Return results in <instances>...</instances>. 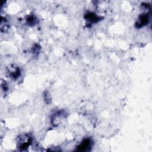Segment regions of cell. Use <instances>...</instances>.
<instances>
[{
  "mask_svg": "<svg viewBox=\"0 0 152 152\" xmlns=\"http://www.w3.org/2000/svg\"><path fill=\"white\" fill-rule=\"evenodd\" d=\"M31 138L29 136L27 135H24L23 136L20 141H19L20 142V148H22L23 150H24L26 148H27L28 146H29V145L31 143Z\"/></svg>",
  "mask_w": 152,
  "mask_h": 152,
  "instance_id": "1",
  "label": "cell"
},
{
  "mask_svg": "<svg viewBox=\"0 0 152 152\" xmlns=\"http://www.w3.org/2000/svg\"><path fill=\"white\" fill-rule=\"evenodd\" d=\"M91 147V141L89 139H85L81 144L78 146V151H87Z\"/></svg>",
  "mask_w": 152,
  "mask_h": 152,
  "instance_id": "2",
  "label": "cell"
},
{
  "mask_svg": "<svg viewBox=\"0 0 152 152\" xmlns=\"http://www.w3.org/2000/svg\"><path fill=\"white\" fill-rule=\"evenodd\" d=\"M86 17L87 20L92 23H96L99 20V17H98L96 14L91 12H89L87 14Z\"/></svg>",
  "mask_w": 152,
  "mask_h": 152,
  "instance_id": "4",
  "label": "cell"
},
{
  "mask_svg": "<svg viewBox=\"0 0 152 152\" xmlns=\"http://www.w3.org/2000/svg\"><path fill=\"white\" fill-rule=\"evenodd\" d=\"M148 21V16L147 14H142L139 17V20L136 24L137 27H141L147 24Z\"/></svg>",
  "mask_w": 152,
  "mask_h": 152,
  "instance_id": "3",
  "label": "cell"
}]
</instances>
